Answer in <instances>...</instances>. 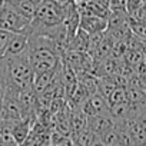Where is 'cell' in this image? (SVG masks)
<instances>
[{
    "instance_id": "1",
    "label": "cell",
    "mask_w": 146,
    "mask_h": 146,
    "mask_svg": "<svg viewBox=\"0 0 146 146\" xmlns=\"http://www.w3.org/2000/svg\"><path fill=\"white\" fill-rule=\"evenodd\" d=\"M29 57L35 75L57 70L62 64L56 43L46 36H29Z\"/></svg>"
},
{
    "instance_id": "2",
    "label": "cell",
    "mask_w": 146,
    "mask_h": 146,
    "mask_svg": "<svg viewBox=\"0 0 146 146\" xmlns=\"http://www.w3.org/2000/svg\"><path fill=\"white\" fill-rule=\"evenodd\" d=\"M0 67L5 72L6 83L9 89H13L16 92H23L26 89L33 88L35 73L32 69L29 50L22 56L0 60Z\"/></svg>"
},
{
    "instance_id": "3",
    "label": "cell",
    "mask_w": 146,
    "mask_h": 146,
    "mask_svg": "<svg viewBox=\"0 0 146 146\" xmlns=\"http://www.w3.org/2000/svg\"><path fill=\"white\" fill-rule=\"evenodd\" d=\"M32 22L25 19L22 15H19L9 2H6L5 7L0 10V29L10 32L13 35H29Z\"/></svg>"
},
{
    "instance_id": "4",
    "label": "cell",
    "mask_w": 146,
    "mask_h": 146,
    "mask_svg": "<svg viewBox=\"0 0 146 146\" xmlns=\"http://www.w3.org/2000/svg\"><path fill=\"white\" fill-rule=\"evenodd\" d=\"M80 110L88 116V117H95V116H103V115H110V106L108 103V99H105L100 95H93L90 96L85 105L80 108Z\"/></svg>"
},
{
    "instance_id": "5",
    "label": "cell",
    "mask_w": 146,
    "mask_h": 146,
    "mask_svg": "<svg viewBox=\"0 0 146 146\" xmlns=\"http://www.w3.org/2000/svg\"><path fill=\"white\" fill-rule=\"evenodd\" d=\"M80 29L86 32L89 36L105 33L108 30V20L98 16H92V15L80 16Z\"/></svg>"
},
{
    "instance_id": "6",
    "label": "cell",
    "mask_w": 146,
    "mask_h": 146,
    "mask_svg": "<svg viewBox=\"0 0 146 146\" xmlns=\"http://www.w3.org/2000/svg\"><path fill=\"white\" fill-rule=\"evenodd\" d=\"M29 50V35L22 33V35H13L7 52L5 54V59H10V57H17L25 54Z\"/></svg>"
},
{
    "instance_id": "7",
    "label": "cell",
    "mask_w": 146,
    "mask_h": 146,
    "mask_svg": "<svg viewBox=\"0 0 146 146\" xmlns=\"http://www.w3.org/2000/svg\"><path fill=\"white\" fill-rule=\"evenodd\" d=\"M116 126L115 120L112 119L110 115H103V116H95V117H89V129L100 139L105 133H108L110 129H113Z\"/></svg>"
},
{
    "instance_id": "8",
    "label": "cell",
    "mask_w": 146,
    "mask_h": 146,
    "mask_svg": "<svg viewBox=\"0 0 146 146\" xmlns=\"http://www.w3.org/2000/svg\"><path fill=\"white\" fill-rule=\"evenodd\" d=\"M60 66H62V64H60ZM59 72H60V67H59L57 70L40 73V75H35V79H33V90L40 96L43 92H46V90L54 83V80H56L57 76H59Z\"/></svg>"
},
{
    "instance_id": "9",
    "label": "cell",
    "mask_w": 146,
    "mask_h": 146,
    "mask_svg": "<svg viewBox=\"0 0 146 146\" xmlns=\"http://www.w3.org/2000/svg\"><path fill=\"white\" fill-rule=\"evenodd\" d=\"M9 3L19 15H22L25 19L32 22L36 16L40 2H37V0H10Z\"/></svg>"
},
{
    "instance_id": "10",
    "label": "cell",
    "mask_w": 146,
    "mask_h": 146,
    "mask_svg": "<svg viewBox=\"0 0 146 146\" xmlns=\"http://www.w3.org/2000/svg\"><path fill=\"white\" fill-rule=\"evenodd\" d=\"M33 120L35 119H23L17 123L13 125V129H12V133H13V139L16 142L17 146H23L30 133H32V127H33Z\"/></svg>"
},
{
    "instance_id": "11",
    "label": "cell",
    "mask_w": 146,
    "mask_h": 146,
    "mask_svg": "<svg viewBox=\"0 0 146 146\" xmlns=\"http://www.w3.org/2000/svg\"><path fill=\"white\" fill-rule=\"evenodd\" d=\"M129 26V15L126 10H113L108 19V30H117Z\"/></svg>"
},
{
    "instance_id": "12",
    "label": "cell",
    "mask_w": 146,
    "mask_h": 146,
    "mask_svg": "<svg viewBox=\"0 0 146 146\" xmlns=\"http://www.w3.org/2000/svg\"><path fill=\"white\" fill-rule=\"evenodd\" d=\"M72 140L75 146H92L96 140H99V137L88 127L76 135H72Z\"/></svg>"
},
{
    "instance_id": "13",
    "label": "cell",
    "mask_w": 146,
    "mask_h": 146,
    "mask_svg": "<svg viewBox=\"0 0 146 146\" xmlns=\"http://www.w3.org/2000/svg\"><path fill=\"white\" fill-rule=\"evenodd\" d=\"M108 103L110 108H115V106H120V105H126L129 103L127 100V88H122V86H117L108 98Z\"/></svg>"
},
{
    "instance_id": "14",
    "label": "cell",
    "mask_w": 146,
    "mask_h": 146,
    "mask_svg": "<svg viewBox=\"0 0 146 146\" xmlns=\"http://www.w3.org/2000/svg\"><path fill=\"white\" fill-rule=\"evenodd\" d=\"M116 83L112 78H99L98 79V95L103 96L105 99L109 98V95L116 89Z\"/></svg>"
},
{
    "instance_id": "15",
    "label": "cell",
    "mask_w": 146,
    "mask_h": 146,
    "mask_svg": "<svg viewBox=\"0 0 146 146\" xmlns=\"http://www.w3.org/2000/svg\"><path fill=\"white\" fill-rule=\"evenodd\" d=\"M100 140L106 145V146H117L119 145V129L117 126H115L113 129H110L108 133H105Z\"/></svg>"
},
{
    "instance_id": "16",
    "label": "cell",
    "mask_w": 146,
    "mask_h": 146,
    "mask_svg": "<svg viewBox=\"0 0 146 146\" xmlns=\"http://www.w3.org/2000/svg\"><path fill=\"white\" fill-rule=\"evenodd\" d=\"M12 37H13V33L0 29V60L5 59V54L7 52V47H9Z\"/></svg>"
},
{
    "instance_id": "17",
    "label": "cell",
    "mask_w": 146,
    "mask_h": 146,
    "mask_svg": "<svg viewBox=\"0 0 146 146\" xmlns=\"http://www.w3.org/2000/svg\"><path fill=\"white\" fill-rule=\"evenodd\" d=\"M116 126L119 129V146H136L130 133L123 126H119V125H116Z\"/></svg>"
},
{
    "instance_id": "18",
    "label": "cell",
    "mask_w": 146,
    "mask_h": 146,
    "mask_svg": "<svg viewBox=\"0 0 146 146\" xmlns=\"http://www.w3.org/2000/svg\"><path fill=\"white\" fill-rule=\"evenodd\" d=\"M132 32L142 40V42H146V25H129Z\"/></svg>"
},
{
    "instance_id": "19",
    "label": "cell",
    "mask_w": 146,
    "mask_h": 146,
    "mask_svg": "<svg viewBox=\"0 0 146 146\" xmlns=\"http://www.w3.org/2000/svg\"><path fill=\"white\" fill-rule=\"evenodd\" d=\"M6 89H7V83H6V76H5V72L2 70V67H0V98H5Z\"/></svg>"
},
{
    "instance_id": "20",
    "label": "cell",
    "mask_w": 146,
    "mask_h": 146,
    "mask_svg": "<svg viewBox=\"0 0 146 146\" xmlns=\"http://www.w3.org/2000/svg\"><path fill=\"white\" fill-rule=\"evenodd\" d=\"M92 146H106V145H105V143H103V142H102V140L99 139V140H96V142H95V143H93Z\"/></svg>"
},
{
    "instance_id": "21",
    "label": "cell",
    "mask_w": 146,
    "mask_h": 146,
    "mask_svg": "<svg viewBox=\"0 0 146 146\" xmlns=\"http://www.w3.org/2000/svg\"><path fill=\"white\" fill-rule=\"evenodd\" d=\"M143 54H145V59H146V42H143Z\"/></svg>"
},
{
    "instance_id": "22",
    "label": "cell",
    "mask_w": 146,
    "mask_h": 146,
    "mask_svg": "<svg viewBox=\"0 0 146 146\" xmlns=\"http://www.w3.org/2000/svg\"><path fill=\"white\" fill-rule=\"evenodd\" d=\"M117 146H119V145H117Z\"/></svg>"
},
{
    "instance_id": "23",
    "label": "cell",
    "mask_w": 146,
    "mask_h": 146,
    "mask_svg": "<svg viewBox=\"0 0 146 146\" xmlns=\"http://www.w3.org/2000/svg\"><path fill=\"white\" fill-rule=\"evenodd\" d=\"M145 146H146V145H145Z\"/></svg>"
}]
</instances>
